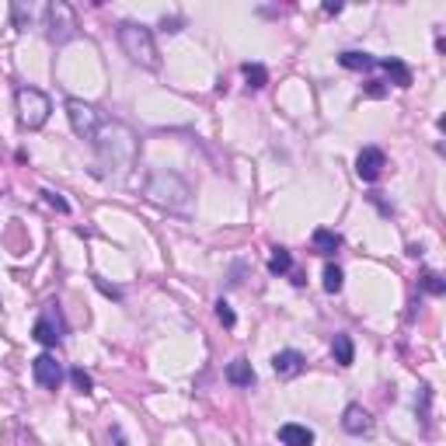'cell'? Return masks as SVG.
I'll return each mask as SVG.
<instances>
[{"label": "cell", "mask_w": 446, "mask_h": 446, "mask_svg": "<svg viewBox=\"0 0 446 446\" xmlns=\"http://www.w3.org/2000/svg\"><path fill=\"white\" fill-rule=\"evenodd\" d=\"M94 153H98V164L105 175H116V178H126L136 164V153H140V140L136 133L126 126V123H116V119H105L91 140Z\"/></svg>", "instance_id": "1"}, {"label": "cell", "mask_w": 446, "mask_h": 446, "mask_svg": "<svg viewBox=\"0 0 446 446\" xmlns=\"http://www.w3.org/2000/svg\"><path fill=\"white\" fill-rule=\"evenodd\" d=\"M147 199L157 202L167 213H178V216H189L195 209L192 185L182 175H175V171H150V178H147Z\"/></svg>", "instance_id": "2"}, {"label": "cell", "mask_w": 446, "mask_h": 446, "mask_svg": "<svg viewBox=\"0 0 446 446\" xmlns=\"http://www.w3.org/2000/svg\"><path fill=\"white\" fill-rule=\"evenodd\" d=\"M119 45L129 60L143 70H157L160 67V56H157V42H153V32L147 25H136V21H123L119 25Z\"/></svg>", "instance_id": "3"}, {"label": "cell", "mask_w": 446, "mask_h": 446, "mask_svg": "<svg viewBox=\"0 0 446 446\" xmlns=\"http://www.w3.org/2000/svg\"><path fill=\"white\" fill-rule=\"evenodd\" d=\"M14 105H18V123H21V129H42V126L49 123L52 105H49V98H45L39 87H18Z\"/></svg>", "instance_id": "4"}, {"label": "cell", "mask_w": 446, "mask_h": 446, "mask_svg": "<svg viewBox=\"0 0 446 446\" xmlns=\"http://www.w3.org/2000/svg\"><path fill=\"white\" fill-rule=\"evenodd\" d=\"M42 18H45V39L56 42V45H63V42H70L77 35V14H74L70 4H63V0L45 4Z\"/></svg>", "instance_id": "5"}, {"label": "cell", "mask_w": 446, "mask_h": 446, "mask_svg": "<svg viewBox=\"0 0 446 446\" xmlns=\"http://www.w3.org/2000/svg\"><path fill=\"white\" fill-rule=\"evenodd\" d=\"M67 116H70V126H74V133L81 136V140H94V133H98V126L105 123V116L94 108V105H87V101H81V98H70L67 101Z\"/></svg>", "instance_id": "6"}, {"label": "cell", "mask_w": 446, "mask_h": 446, "mask_svg": "<svg viewBox=\"0 0 446 446\" xmlns=\"http://www.w3.org/2000/svg\"><path fill=\"white\" fill-rule=\"evenodd\" d=\"M32 373H35L39 387H45V390H56V387L63 383V366H60V359H56V356H49V352L35 356V363H32Z\"/></svg>", "instance_id": "7"}, {"label": "cell", "mask_w": 446, "mask_h": 446, "mask_svg": "<svg viewBox=\"0 0 446 446\" xmlns=\"http://www.w3.org/2000/svg\"><path fill=\"white\" fill-rule=\"evenodd\" d=\"M383 167H387V157H383L380 147H363V150H359V157H356V175H359L363 182H376V178L383 175Z\"/></svg>", "instance_id": "8"}, {"label": "cell", "mask_w": 446, "mask_h": 446, "mask_svg": "<svg viewBox=\"0 0 446 446\" xmlns=\"http://www.w3.org/2000/svg\"><path fill=\"white\" fill-rule=\"evenodd\" d=\"M304 366H307V359H304V352H297V349H283V352L272 356V370H275V376H283V380L304 373Z\"/></svg>", "instance_id": "9"}, {"label": "cell", "mask_w": 446, "mask_h": 446, "mask_svg": "<svg viewBox=\"0 0 446 446\" xmlns=\"http://www.w3.org/2000/svg\"><path fill=\"white\" fill-rule=\"evenodd\" d=\"M370 425H373V418H370V412L363 405H349L342 412V429L349 436H363V432H370Z\"/></svg>", "instance_id": "10"}, {"label": "cell", "mask_w": 446, "mask_h": 446, "mask_svg": "<svg viewBox=\"0 0 446 446\" xmlns=\"http://www.w3.org/2000/svg\"><path fill=\"white\" fill-rule=\"evenodd\" d=\"M279 443L283 446H314V432L300 422H286V425H279Z\"/></svg>", "instance_id": "11"}, {"label": "cell", "mask_w": 446, "mask_h": 446, "mask_svg": "<svg viewBox=\"0 0 446 446\" xmlns=\"http://www.w3.org/2000/svg\"><path fill=\"white\" fill-rule=\"evenodd\" d=\"M310 241H314V251H317V255H334V251L342 248V234H334V231H328V227H317Z\"/></svg>", "instance_id": "12"}, {"label": "cell", "mask_w": 446, "mask_h": 446, "mask_svg": "<svg viewBox=\"0 0 446 446\" xmlns=\"http://www.w3.org/2000/svg\"><path fill=\"white\" fill-rule=\"evenodd\" d=\"M227 383H234V387H251V383H255V370H251V363H248V359H234V363H227Z\"/></svg>", "instance_id": "13"}, {"label": "cell", "mask_w": 446, "mask_h": 446, "mask_svg": "<svg viewBox=\"0 0 446 446\" xmlns=\"http://www.w3.org/2000/svg\"><path fill=\"white\" fill-rule=\"evenodd\" d=\"M376 67H380L387 77H394L398 87H412V70H408L401 60H376Z\"/></svg>", "instance_id": "14"}, {"label": "cell", "mask_w": 446, "mask_h": 446, "mask_svg": "<svg viewBox=\"0 0 446 446\" xmlns=\"http://www.w3.org/2000/svg\"><path fill=\"white\" fill-rule=\"evenodd\" d=\"M331 352H334V363H339V366H352V359H356V349H352L349 334H334Z\"/></svg>", "instance_id": "15"}, {"label": "cell", "mask_w": 446, "mask_h": 446, "mask_svg": "<svg viewBox=\"0 0 446 446\" xmlns=\"http://www.w3.org/2000/svg\"><path fill=\"white\" fill-rule=\"evenodd\" d=\"M32 334H35V342H42V346H56V342H60V328H56L49 317H39L35 328H32Z\"/></svg>", "instance_id": "16"}, {"label": "cell", "mask_w": 446, "mask_h": 446, "mask_svg": "<svg viewBox=\"0 0 446 446\" xmlns=\"http://www.w3.org/2000/svg\"><path fill=\"white\" fill-rule=\"evenodd\" d=\"M339 63H342L346 70H373V67H376V60H373L370 52H342Z\"/></svg>", "instance_id": "17"}, {"label": "cell", "mask_w": 446, "mask_h": 446, "mask_svg": "<svg viewBox=\"0 0 446 446\" xmlns=\"http://www.w3.org/2000/svg\"><path fill=\"white\" fill-rule=\"evenodd\" d=\"M241 74H244V81H248V87H251V91H262V87L268 84V70H265L262 63H244V67H241Z\"/></svg>", "instance_id": "18"}, {"label": "cell", "mask_w": 446, "mask_h": 446, "mask_svg": "<svg viewBox=\"0 0 446 446\" xmlns=\"http://www.w3.org/2000/svg\"><path fill=\"white\" fill-rule=\"evenodd\" d=\"M293 268V255L286 251V248H272V255H268V272L272 275H283V272H290Z\"/></svg>", "instance_id": "19"}, {"label": "cell", "mask_w": 446, "mask_h": 446, "mask_svg": "<svg viewBox=\"0 0 446 446\" xmlns=\"http://www.w3.org/2000/svg\"><path fill=\"white\" fill-rule=\"evenodd\" d=\"M342 286H346L342 268H339V265H328V268H324V290H328V293H342Z\"/></svg>", "instance_id": "20"}, {"label": "cell", "mask_w": 446, "mask_h": 446, "mask_svg": "<svg viewBox=\"0 0 446 446\" xmlns=\"http://www.w3.org/2000/svg\"><path fill=\"white\" fill-rule=\"evenodd\" d=\"M422 290H425V293H432V297H443V293H446L443 275H439V272H425V275H422Z\"/></svg>", "instance_id": "21"}, {"label": "cell", "mask_w": 446, "mask_h": 446, "mask_svg": "<svg viewBox=\"0 0 446 446\" xmlns=\"http://www.w3.org/2000/svg\"><path fill=\"white\" fill-rule=\"evenodd\" d=\"M70 380H74V387L81 390V394H91V390H94V380H91V373H84L81 366H77V370H70Z\"/></svg>", "instance_id": "22"}, {"label": "cell", "mask_w": 446, "mask_h": 446, "mask_svg": "<svg viewBox=\"0 0 446 446\" xmlns=\"http://www.w3.org/2000/svg\"><path fill=\"white\" fill-rule=\"evenodd\" d=\"M216 317H220V324H223V328H234V324H237V314L231 310V304H227V300H220V304H216Z\"/></svg>", "instance_id": "23"}, {"label": "cell", "mask_w": 446, "mask_h": 446, "mask_svg": "<svg viewBox=\"0 0 446 446\" xmlns=\"http://www.w3.org/2000/svg\"><path fill=\"white\" fill-rule=\"evenodd\" d=\"M42 195H45V202H49L52 209H60V213H70V202H67V199H63L60 192H49V189H45Z\"/></svg>", "instance_id": "24"}, {"label": "cell", "mask_w": 446, "mask_h": 446, "mask_svg": "<svg viewBox=\"0 0 446 446\" xmlns=\"http://www.w3.org/2000/svg\"><path fill=\"white\" fill-rule=\"evenodd\" d=\"M94 286H98V290H101L105 297H111V300H123V293H119L116 286H108V283H105V279H94Z\"/></svg>", "instance_id": "25"}, {"label": "cell", "mask_w": 446, "mask_h": 446, "mask_svg": "<svg viewBox=\"0 0 446 446\" xmlns=\"http://www.w3.org/2000/svg\"><path fill=\"white\" fill-rule=\"evenodd\" d=\"M160 28H164V32H182V18H164Z\"/></svg>", "instance_id": "26"}, {"label": "cell", "mask_w": 446, "mask_h": 446, "mask_svg": "<svg viewBox=\"0 0 446 446\" xmlns=\"http://www.w3.org/2000/svg\"><path fill=\"white\" fill-rule=\"evenodd\" d=\"M366 94H373V98H380V94H383V87H380V81H370V84H366Z\"/></svg>", "instance_id": "27"}]
</instances>
